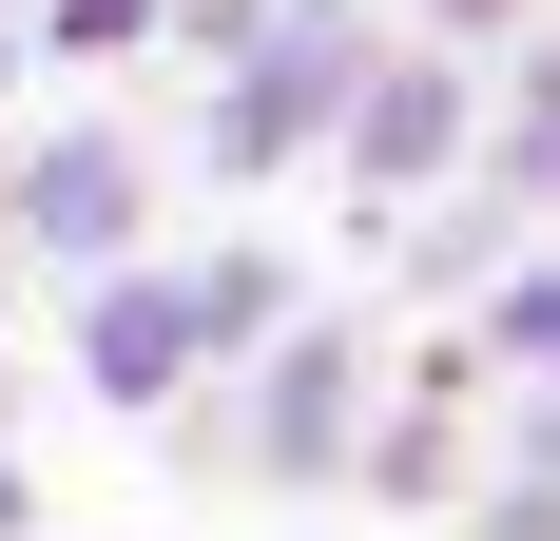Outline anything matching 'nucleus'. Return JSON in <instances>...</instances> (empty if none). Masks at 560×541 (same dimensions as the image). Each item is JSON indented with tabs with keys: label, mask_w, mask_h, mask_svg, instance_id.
<instances>
[{
	"label": "nucleus",
	"mask_w": 560,
	"mask_h": 541,
	"mask_svg": "<svg viewBox=\"0 0 560 541\" xmlns=\"http://www.w3.org/2000/svg\"><path fill=\"white\" fill-rule=\"evenodd\" d=\"M445 136H464V78H445V58H387V78L348 97V174H425Z\"/></svg>",
	"instance_id": "1"
},
{
	"label": "nucleus",
	"mask_w": 560,
	"mask_h": 541,
	"mask_svg": "<svg viewBox=\"0 0 560 541\" xmlns=\"http://www.w3.org/2000/svg\"><path fill=\"white\" fill-rule=\"evenodd\" d=\"M194 348H213V329H194V290H97V387H116V406H155Z\"/></svg>",
	"instance_id": "2"
},
{
	"label": "nucleus",
	"mask_w": 560,
	"mask_h": 541,
	"mask_svg": "<svg viewBox=\"0 0 560 541\" xmlns=\"http://www.w3.org/2000/svg\"><path fill=\"white\" fill-rule=\"evenodd\" d=\"M20 214H39V252H116V214H136V156H97V136H78V156H39V194H20Z\"/></svg>",
	"instance_id": "3"
},
{
	"label": "nucleus",
	"mask_w": 560,
	"mask_h": 541,
	"mask_svg": "<svg viewBox=\"0 0 560 541\" xmlns=\"http://www.w3.org/2000/svg\"><path fill=\"white\" fill-rule=\"evenodd\" d=\"M348 426V348H290V387H271V445H290V464H310V445H329Z\"/></svg>",
	"instance_id": "4"
},
{
	"label": "nucleus",
	"mask_w": 560,
	"mask_h": 541,
	"mask_svg": "<svg viewBox=\"0 0 560 541\" xmlns=\"http://www.w3.org/2000/svg\"><path fill=\"white\" fill-rule=\"evenodd\" d=\"M58 39L97 58V39H155V0H58Z\"/></svg>",
	"instance_id": "5"
},
{
	"label": "nucleus",
	"mask_w": 560,
	"mask_h": 541,
	"mask_svg": "<svg viewBox=\"0 0 560 541\" xmlns=\"http://www.w3.org/2000/svg\"><path fill=\"white\" fill-rule=\"evenodd\" d=\"M503 348H522V368H560V290H503Z\"/></svg>",
	"instance_id": "6"
},
{
	"label": "nucleus",
	"mask_w": 560,
	"mask_h": 541,
	"mask_svg": "<svg viewBox=\"0 0 560 541\" xmlns=\"http://www.w3.org/2000/svg\"><path fill=\"white\" fill-rule=\"evenodd\" d=\"M0 503H20V484H0Z\"/></svg>",
	"instance_id": "7"
}]
</instances>
